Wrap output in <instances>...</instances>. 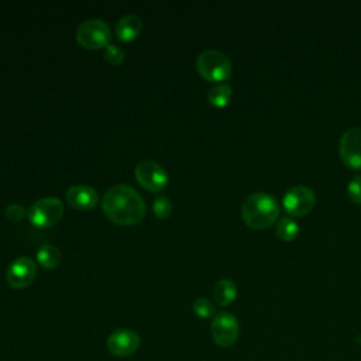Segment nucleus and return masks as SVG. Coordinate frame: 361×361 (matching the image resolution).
<instances>
[{
  "mask_svg": "<svg viewBox=\"0 0 361 361\" xmlns=\"http://www.w3.org/2000/svg\"><path fill=\"white\" fill-rule=\"evenodd\" d=\"M102 209L106 219L117 226H135L147 212L142 196L130 185H114L106 190Z\"/></svg>",
  "mask_w": 361,
  "mask_h": 361,
  "instance_id": "nucleus-1",
  "label": "nucleus"
},
{
  "mask_svg": "<svg viewBox=\"0 0 361 361\" xmlns=\"http://www.w3.org/2000/svg\"><path fill=\"white\" fill-rule=\"evenodd\" d=\"M241 219L252 230H265L279 220V204L268 193H252L241 206Z\"/></svg>",
  "mask_w": 361,
  "mask_h": 361,
  "instance_id": "nucleus-2",
  "label": "nucleus"
},
{
  "mask_svg": "<svg viewBox=\"0 0 361 361\" xmlns=\"http://www.w3.org/2000/svg\"><path fill=\"white\" fill-rule=\"evenodd\" d=\"M196 71L204 80L221 83L231 75V62L221 51L206 49L196 59Z\"/></svg>",
  "mask_w": 361,
  "mask_h": 361,
  "instance_id": "nucleus-3",
  "label": "nucleus"
},
{
  "mask_svg": "<svg viewBox=\"0 0 361 361\" xmlns=\"http://www.w3.org/2000/svg\"><path fill=\"white\" fill-rule=\"evenodd\" d=\"M76 41L86 49H102L110 45V27L99 18H90L79 24L76 28Z\"/></svg>",
  "mask_w": 361,
  "mask_h": 361,
  "instance_id": "nucleus-4",
  "label": "nucleus"
},
{
  "mask_svg": "<svg viewBox=\"0 0 361 361\" xmlns=\"http://www.w3.org/2000/svg\"><path fill=\"white\" fill-rule=\"evenodd\" d=\"M63 216V204L58 197L49 196L42 197L34 202L28 212L27 217L34 227L49 228L55 226Z\"/></svg>",
  "mask_w": 361,
  "mask_h": 361,
  "instance_id": "nucleus-5",
  "label": "nucleus"
},
{
  "mask_svg": "<svg viewBox=\"0 0 361 361\" xmlns=\"http://www.w3.org/2000/svg\"><path fill=\"white\" fill-rule=\"evenodd\" d=\"M283 209L290 217H302L309 214L316 206L314 192L303 185L290 188L283 196Z\"/></svg>",
  "mask_w": 361,
  "mask_h": 361,
  "instance_id": "nucleus-6",
  "label": "nucleus"
},
{
  "mask_svg": "<svg viewBox=\"0 0 361 361\" xmlns=\"http://www.w3.org/2000/svg\"><path fill=\"white\" fill-rule=\"evenodd\" d=\"M134 176L137 182L148 192H161L168 185V173L159 164L144 159L137 164L134 169Z\"/></svg>",
  "mask_w": 361,
  "mask_h": 361,
  "instance_id": "nucleus-7",
  "label": "nucleus"
},
{
  "mask_svg": "<svg viewBox=\"0 0 361 361\" xmlns=\"http://www.w3.org/2000/svg\"><path fill=\"white\" fill-rule=\"evenodd\" d=\"M238 331V320L233 313L219 312L214 314L212 322V337L219 347H231L237 341Z\"/></svg>",
  "mask_w": 361,
  "mask_h": 361,
  "instance_id": "nucleus-8",
  "label": "nucleus"
},
{
  "mask_svg": "<svg viewBox=\"0 0 361 361\" xmlns=\"http://www.w3.org/2000/svg\"><path fill=\"white\" fill-rule=\"evenodd\" d=\"M343 164L351 169H361V128L351 127L343 133L338 142Z\"/></svg>",
  "mask_w": 361,
  "mask_h": 361,
  "instance_id": "nucleus-9",
  "label": "nucleus"
},
{
  "mask_svg": "<svg viewBox=\"0 0 361 361\" xmlns=\"http://www.w3.org/2000/svg\"><path fill=\"white\" fill-rule=\"evenodd\" d=\"M37 276V264L28 257L16 258L6 271V281L13 289L30 286Z\"/></svg>",
  "mask_w": 361,
  "mask_h": 361,
  "instance_id": "nucleus-10",
  "label": "nucleus"
},
{
  "mask_svg": "<svg viewBox=\"0 0 361 361\" xmlns=\"http://www.w3.org/2000/svg\"><path fill=\"white\" fill-rule=\"evenodd\" d=\"M140 336L130 329L114 330L107 337V350L116 357H130L140 347Z\"/></svg>",
  "mask_w": 361,
  "mask_h": 361,
  "instance_id": "nucleus-11",
  "label": "nucleus"
},
{
  "mask_svg": "<svg viewBox=\"0 0 361 361\" xmlns=\"http://www.w3.org/2000/svg\"><path fill=\"white\" fill-rule=\"evenodd\" d=\"M66 202L78 210H92L99 202L97 192L87 185H75L66 190Z\"/></svg>",
  "mask_w": 361,
  "mask_h": 361,
  "instance_id": "nucleus-12",
  "label": "nucleus"
},
{
  "mask_svg": "<svg viewBox=\"0 0 361 361\" xmlns=\"http://www.w3.org/2000/svg\"><path fill=\"white\" fill-rule=\"evenodd\" d=\"M141 30H142V21L137 16L128 14L121 17L116 23L114 34L118 41L131 42L141 34Z\"/></svg>",
  "mask_w": 361,
  "mask_h": 361,
  "instance_id": "nucleus-13",
  "label": "nucleus"
},
{
  "mask_svg": "<svg viewBox=\"0 0 361 361\" xmlns=\"http://www.w3.org/2000/svg\"><path fill=\"white\" fill-rule=\"evenodd\" d=\"M213 298H214L216 303L223 307L231 305L237 298V286H235L234 281H231L228 278H223V279L217 281L213 288Z\"/></svg>",
  "mask_w": 361,
  "mask_h": 361,
  "instance_id": "nucleus-14",
  "label": "nucleus"
},
{
  "mask_svg": "<svg viewBox=\"0 0 361 361\" xmlns=\"http://www.w3.org/2000/svg\"><path fill=\"white\" fill-rule=\"evenodd\" d=\"M62 261V254L54 244H44L37 251V262L45 269H55Z\"/></svg>",
  "mask_w": 361,
  "mask_h": 361,
  "instance_id": "nucleus-15",
  "label": "nucleus"
},
{
  "mask_svg": "<svg viewBox=\"0 0 361 361\" xmlns=\"http://www.w3.org/2000/svg\"><path fill=\"white\" fill-rule=\"evenodd\" d=\"M233 94V89L227 83H217L207 93V100L213 107L223 109L228 104Z\"/></svg>",
  "mask_w": 361,
  "mask_h": 361,
  "instance_id": "nucleus-16",
  "label": "nucleus"
},
{
  "mask_svg": "<svg viewBox=\"0 0 361 361\" xmlns=\"http://www.w3.org/2000/svg\"><path fill=\"white\" fill-rule=\"evenodd\" d=\"M275 234L282 241H293L299 234V226L293 217L285 216L276 221Z\"/></svg>",
  "mask_w": 361,
  "mask_h": 361,
  "instance_id": "nucleus-17",
  "label": "nucleus"
},
{
  "mask_svg": "<svg viewBox=\"0 0 361 361\" xmlns=\"http://www.w3.org/2000/svg\"><path fill=\"white\" fill-rule=\"evenodd\" d=\"M192 309H193L195 314L202 317V319H209V317L214 316V313H216L213 302L210 299H207V298H197V299H195L193 305H192Z\"/></svg>",
  "mask_w": 361,
  "mask_h": 361,
  "instance_id": "nucleus-18",
  "label": "nucleus"
},
{
  "mask_svg": "<svg viewBox=\"0 0 361 361\" xmlns=\"http://www.w3.org/2000/svg\"><path fill=\"white\" fill-rule=\"evenodd\" d=\"M172 203L171 200L164 196V195H159L154 199V203H152V210H154V214L161 219V220H165L168 219L171 214H172Z\"/></svg>",
  "mask_w": 361,
  "mask_h": 361,
  "instance_id": "nucleus-19",
  "label": "nucleus"
},
{
  "mask_svg": "<svg viewBox=\"0 0 361 361\" xmlns=\"http://www.w3.org/2000/svg\"><path fill=\"white\" fill-rule=\"evenodd\" d=\"M124 58H126V52H124V49H123L121 47L110 44L109 47L104 48V59H106L110 65L117 66V65L123 63Z\"/></svg>",
  "mask_w": 361,
  "mask_h": 361,
  "instance_id": "nucleus-20",
  "label": "nucleus"
},
{
  "mask_svg": "<svg viewBox=\"0 0 361 361\" xmlns=\"http://www.w3.org/2000/svg\"><path fill=\"white\" fill-rule=\"evenodd\" d=\"M347 193L353 203L361 204V175L353 176L347 185Z\"/></svg>",
  "mask_w": 361,
  "mask_h": 361,
  "instance_id": "nucleus-21",
  "label": "nucleus"
},
{
  "mask_svg": "<svg viewBox=\"0 0 361 361\" xmlns=\"http://www.w3.org/2000/svg\"><path fill=\"white\" fill-rule=\"evenodd\" d=\"M6 216L10 221L13 223H17V221H21L25 216V209L20 204V203H13V204H8L6 207Z\"/></svg>",
  "mask_w": 361,
  "mask_h": 361,
  "instance_id": "nucleus-22",
  "label": "nucleus"
}]
</instances>
